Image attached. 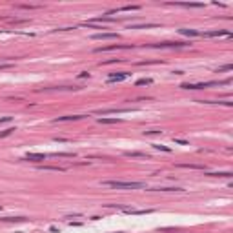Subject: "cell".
Masks as SVG:
<instances>
[{
  "label": "cell",
  "mask_w": 233,
  "mask_h": 233,
  "mask_svg": "<svg viewBox=\"0 0 233 233\" xmlns=\"http://www.w3.org/2000/svg\"><path fill=\"white\" fill-rule=\"evenodd\" d=\"M127 77H129L127 71H122V73H118V75H109V77H107V82H109V84H111V82H122V80H126Z\"/></svg>",
  "instance_id": "7"
},
{
  "label": "cell",
  "mask_w": 233,
  "mask_h": 233,
  "mask_svg": "<svg viewBox=\"0 0 233 233\" xmlns=\"http://www.w3.org/2000/svg\"><path fill=\"white\" fill-rule=\"evenodd\" d=\"M231 80H222V82H197V84H182V89H204V87H211V86H224L230 84Z\"/></svg>",
  "instance_id": "2"
},
{
  "label": "cell",
  "mask_w": 233,
  "mask_h": 233,
  "mask_svg": "<svg viewBox=\"0 0 233 233\" xmlns=\"http://www.w3.org/2000/svg\"><path fill=\"white\" fill-rule=\"evenodd\" d=\"M84 115H66V116H58V118H55V122H66V120H78V118H82Z\"/></svg>",
  "instance_id": "10"
},
{
  "label": "cell",
  "mask_w": 233,
  "mask_h": 233,
  "mask_svg": "<svg viewBox=\"0 0 233 233\" xmlns=\"http://www.w3.org/2000/svg\"><path fill=\"white\" fill-rule=\"evenodd\" d=\"M127 157H146V153H137V151H127Z\"/></svg>",
  "instance_id": "21"
},
{
  "label": "cell",
  "mask_w": 233,
  "mask_h": 233,
  "mask_svg": "<svg viewBox=\"0 0 233 233\" xmlns=\"http://www.w3.org/2000/svg\"><path fill=\"white\" fill-rule=\"evenodd\" d=\"M13 131H15V127H9V129H6V131H2V133H0V138H4V137H7V135H11Z\"/></svg>",
  "instance_id": "22"
},
{
  "label": "cell",
  "mask_w": 233,
  "mask_h": 233,
  "mask_svg": "<svg viewBox=\"0 0 233 233\" xmlns=\"http://www.w3.org/2000/svg\"><path fill=\"white\" fill-rule=\"evenodd\" d=\"M233 66L231 64H226V66H222V67H219V71H231Z\"/></svg>",
  "instance_id": "24"
},
{
  "label": "cell",
  "mask_w": 233,
  "mask_h": 233,
  "mask_svg": "<svg viewBox=\"0 0 233 233\" xmlns=\"http://www.w3.org/2000/svg\"><path fill=\"white\" fill-rule=\"evenodd\" d=\"M175 6H182V7H202L204 4H193V2H175Z\"/></svg>",
  "instance_id": "12"
},
{
  "label": "cell",
  "mask_w": 233,
  "mask_h": 233,
  "mask_svg": "<svg viewBox=\"0 0 233 233\" xmlns=\"http://www.w3.org/2000/svg\"><path fill=\"white\" fill-rule=\"evenodd\" d=\"M184 46H188V44L186 42H162V44H153L151 47L162 49V47H184Z\"/></svg>",
  "instance_id": "4"
},
{
  "label": "cell",
  "mask_w": 233,
  "mask_h": 233,
  "mask_svg": "<svg viewBox=\"0 0 233 233\" xmlns=\"http://www.w3.org/2000/svg\"><path fill=\"white\" fill-rule=\"evenodd\" d=\"M157 24H133L131 29H148V27H155Z\"/></svg>",
  "instance_id": "15"
},
{
  "label": "cell",
  "mask_w": 233,
  "mask_h": 233,
  "mask_svg": "<svg viewBox=\"0 0 233 233\" xmlns=\"http://www.w3.org/2000/svg\"><path fill=\"white\" fill-rule=\"evenodd\" d=\"M11 116H4V118H0V124H4V122H9Z\"/></svg>",
  "instance_id": "25"
},
{
  "label": "cell",
  "mask_w": 233,
  "mask_h": 233,
  "mask_svg": "<svg viewBox=\"0 0 233 233\" xmlns=\"http://www.w3.org/2000/svg\"><path fill=\"white\" fill-rule=\"evenodd\" d=\"M129 109H122V107H118V109H100V111H97L98 115H107V113H127Z\"/></svg>",
  "instance_id": "11"
},
{
  "label": "cell",
  "mask_w": 233,
  "mask_h": 233,
  "mask_svg": "<svg viewBox=\"0 0 233 233\" xmlns=\"http://www.w3.org/2000/svg\"><path fill=\"white\" fill-rule=\"evenodd\" d=\"M4 67H9V64H2V66H0V69H4Z\"/></svg>",
  "instance_id": "26"
},
{
  "label": "cell",
  "mask_w": 233,
  "mask_h": 233,
  "mask_svg": "<svg viewBox=\"0 0 233 233\" xmlns=\"http://www.w3.org/2000/svg\"><path fill=\"white\" fill-rule=\"evenodd\" d=\"M0 221H15V222H18V221H26V217H4Z\"/></svg>",
  "instance_id": "19"
},
{
  "label": "cell",
  "mask_w": 233,
  "mask_h": 233,
  "mask_svg": "<svg viewBox=\"0 0 233 233\" xmlns=\"http://www.w3.org/2000/svg\"><path fill=\"white\" fill-rule=\"evenodd\" d=\"M49 155H46V153H27L26 155V160H35V162H38V160H44L47 159Z\"/></svg>",
  "instance_id": "9"
},
{
  "label": "cell",
  "mask_w": 233,
  "mask_h": 233,
  "mask_svg": "<svg viewBox=\"0 0 233 233\" xmlns=\"http://www.w3.org/2000/svg\"><path fill=\"white\" fill-rule=\"evenodd\" d=\"M231 33L226 29H215V31H204L201 33V37H230Z\"/></svg>",
  "instance_id": "6"
},
{
  "label": "cell",
  "mask_w": 233,
  "mask_h": 233,
  "mask_svg": "<svg viewBox=\"0 0 233 233\" xmlns=\"http://www.w3.org/2000/svg\"><path fill=\"white\" fill-rule=\"evenodd\" d=\"M131 46H120V44H113V46H106V47H97L95 53H102V51H115V49H129Z\"/></svg>",
  "instance_id": "5"
},
{
  "label": "cell",
  "mask_w": 233,
  "mask_h": 233,
  "mask_svg": "<svg viewBox=\"0 0 233 233\" xmlns=\"http://www.w3.org/2000/svg\"><path fill=\"white\" fill-rule=\"evenodd\" d=\"M213 177H231V173L230 171H219V173H210Z\"/></svg>",
  "instance_id": "18"
},
{
  "label": "cell",
  "mask_w": 233,
  "mask_h": 233,
  "mask_svg": "<svg viewBox=\"0 0 233 233\" xmlns=\"http://www.w3.org/2000/svg\"><path fill=\"white\" fill-rule=\"evenodd\" d=\"M179 33L188 35V37H201V31H195V29H179Z\"/></svg>",
  "instance_id": "14"
},
{
  "label": "cell",
  "mask_w": 233,
  "mask_h": 233,
  "mask_svg": "<svg viewBox=\"0 0 233 233\" xmlns=\"http://www.w3.org/2000/svg\"><path fill=\"white\" fill-rule=\"evenodd\" d=\"M151 82H153V80H151V78H142V80H138L137 82V86H148V84H151Z\"/></svg>",
  "instance_id": "23"
},
{
  "label": "cell",
  "mask_w": 233,
  "mask_h": 233,
  "mask_svg": "<svg viewBox=\"0 0 233 233\" xmlns=\"http://www.w3.org/2000/svg\"><path fill=\"white\" fill-rule=\"evenodd\" d=\"M153 148H155V149H162V151H166V153H170V151H171L168 146H162V144H153Z\"/></svg>",
  "instance_id": "20"
},
{
  "label": "cell",
  "mask_w": 233,
  "mask_h": 233,
  "mask_svg": "<svg viewBox=\"0 0 233 233\" xmlns=\"http://www.w3.org/2000/svg\"><path fill=\"white\" fill-rule=\"evenodd\" d=\"M91 38H93V40H116L118 35H116V33H97Z\"/></svg>",
  "instance_id": "3"
},
{
  "label": "cell",
  "mask_w": 233,
  "mask_h": 233,
  "mask_svg": "<svg viewBox=\"0 0 233 233\" xmlns=\"http://www.w3.org/2000/svg\"><path fill=\"white\" fill-rule=\"evenodd\" d=\"M140 6H124V7H116V9L107 11L106 15H115V13H122V11H138Z\"/></svg>",
  "instance_id": "8"
},
{
  "label": "cell",
  "mask_w": 233,
  "mask_h": 233,
  "mask_svg": "<svg viewBox=\"0 0 233 233\" xmlns=\"http://www.w3.org/2000/svg\"><path fill=\"white\" fill-rule=\"evenodd\" d=\"M98 122L100 124H116V122H120V118H98Z\"/></svg>",
  "instance_id": "16"
},
{
  "label": "cell",
  "mask_w": 233,
  "mask_h": 233,
  "mask_svg": "<svg viewBox=\"0 0 233 233\" xmlns=\"http://www.w3.org/2000/svg\"><path fill=\"white\" fill-rule=\"evenodd\" d=\"M124 211H126V213H131V215H144V213H151L153 210H129V208H126Z\"/></svg>",
  "instance_id": "13"
},
{
  "label": "cell",
  "mask_w": 233,
  "mask_h": 233,
  "mask_svg": "<svg viewBox=\"0 0 233 233\" xmlns=\"http://www.w3.org/2000/svg\"><path fill=\"white\" fill-rule=\"evenodd\" d=\"M179 168H190V170H204L202 166H197V164H179Z\"/></svg>",
  "instance_id": "17"
},
{
  "label": "cell",
  "mask_w": 233,
  "mask_h": 233,
  "mask_svg": "<svg viewBox=\"0 0 233 233\" xmlns=\"http://www.w3.org/2000/svg\"><path fill=\"white\" fill-rule=\"evenodd\" d=\"M102 186L116 188V190H140V188H144L142 182H122V180H104Z\"/></svg>",
  "instance_id": "1"
}]
</instances>
